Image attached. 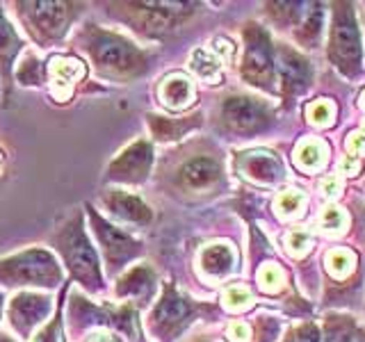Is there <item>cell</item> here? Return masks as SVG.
<instances>
[{
  "instance_id": "cell-1",
  "label": "cell",
  "mask_w": 365,
  "mask_h": 342,
  "mask_svg": "<svg viewBox=\"0 0 365 342\" xmlns=\"http://www.w3.org/2000/svg\"><path fill=\"white\" fill-rule=\"evenodd\" d=\"M76 41L94 64L96 73L108 80H133L148 68L146 53L117 32L85 26L78 32Z\"/></svg>"
},
{
  "instance_id": "cell-2",
  "label": "cell",
  "mask_w": 365,
  "mask_h": 342,
  "mask_svg": "<svg viewBox=\"0 0 365 342\" xmlns=\"http://www.w3.org/2000/svg\"><path fill=\"white\" fill-rule=\"evenodd\" d=\"M48 244L76 283H80L89 292H103L106 283H103L101 262L96 247L91 244L87 235L83 212H73L57 226L48 235Z\"/></svg>"
},
{
  "instance_id": "cell-3",
  "label": "cell",
  "mask_w": 365,
  "mask_h": 342,
  "mask_svg": "<svg viewBox=\"0 0 365 342\" xmlns=\"http://www.w3.org/2000/svg\"><path fill=\"white\" fill-rule=\"evenodd\" d=\"M64 283L62 262L51 249L28 247L0 258V288L55 290Z\"/></svg>"
},
{
  "instance_id": "cell-4",
  "label": "cell",
  "mask_w": 365,
  "mask_h": 342,
  "mask_svg": "<svg viewBox=\"0 0 365 342\" xmlns=\"http://www.w3.org/2000/svg\"><path fill=\"white\" fill-rule=\"evenodd\" d=\"M80 9H83L80 3H14L23 30L39 48L60 43L71 30Z\"/></svg>"
},
{
  "instance_id": "cell-5",
  "label": "cell",
  "mask_w": 365,
  "mask_h": 342,
  "mask_svg": "<svg viewBox=\"0 0 365 342\" xmlns=\"http://www.w3.org/2000/svg\"><path fill=\"white\" fill-rule=\"evenodd\" d=\"M87 214H89V224H91V233L96 235V242L103 251V258H106L108 271L114 274L121 267H125L133 258L142 254V244L137 239L121 231L119 226H114L112 222L103 219V217L87 205Z\"/></svg>"
},
{
  "instance_id": "cell-6",
  "label": "cell",
  "mask_w": 365,
  "mask_h": 342,
  "mask_svg": "<svg viewBox=\"0 0 365 342\" xmlns=\"http://www.w3.org/2000/svg\"><path fill=\"white\" fill-rule=\"evenodd\" d=\"M53 313V296L37 290L16 292L7 301V322L21 340H32L46 319Z\"/></svg>"
},
{
  "instance_id": "cell-7",
  "label": "cell",
  "mask_w": 365,
  "mask_h": 342,
  "mask_svg": "<svg viewBox=\"0 0 365 342\" xmlns=\"http://www.w3.org/2000/svg\"><path fill=\"white\" fill-rule=\"evenodd\" d=\"M331 60L345 73H351L361 60L359 30L354 23V11L349 5H338L334 11V28H331Z\"/></svg>"
},
{
  "instance_id": "cell-8",
  "label": "cell",
  "mask_w": 365,
  "mask_h": 342,
  "mask_svg": "<svg viewBox=\"0 0 365 342\" xmlns=\"http://www.w3.org/2000/svg\"><path fill=\"white\" fill-rule=\"evenodd\" d=\"M153 165V146L146 140H137L130 146H125L123 151L112 160L108 167V180L125 182V185H137L148 178V171Z\"/></svg>"
},
{
  "instance_id": "cell-9",
  "label": "cell",
  "mask_w": 365,
  "mask_h": 342,
  "mask_svg": "<svg viewBox=\"0 0 365 342\" xmlns=\"http://www.w3.org/2000/svg\"><path fill=\"white\" fill-rule=\"evenodd\" d=\"M242 76L249 85L265 87V89L272 87L274 80L272 46L267 34L256 26H251V30H247V57H245Z\"/></svg>"
},
{
  "instance_id": "cell-10",
  "label": "cell",
  "mask_w": 365,
  "mask_h": 342,
  "mask_svg": "<svg viewBox=\"0 0 365 342\" xmlns=\"http://www.w3.org/2000/svg\"><path fill=\"white\" fill-rule=\"evenodd\" d=\"M190 317H192L190 301L182 299L171 285H167V288L163 290V296H160L158 306L151 313V326L160 338H171L190 322Z\"/></svg>"
},
{
  "instance_id": "cell-11",
  "label": "cell",
  "mask_w": 365,
  "mask_h": 342,
  "mask_svg": "<svg viewBox=\"0 0 365 342\" xmlns=\"http://www.w3.org/2000/svg\"><path fill=\"white\" fill-rule=\"evenodd\" d=\"M85 62L73 55H53L46 62V80H48L51 96L57 103L71 100L73 89L85 78Z\"/></svg>"
},
{
  "instance_id": "cell-12",
  "label": "cell",
  "mask_w": 365,
  "mask_h": 342,
  "mask_svg": "<svg viewBox=\"0 0 365 342\" xmlns=\"http://www.w3.org/2000/svg\"><path fill=\"white\" fill-rule=\"evenodd\" d=\"M26 53V39L21 37L14 23L7 19L5 7L0 5V85L5 87V98L11 91V76H14V64L19 55Z\"/></svg>"
},
{
  "instance_id": "cell-13",
  "label": "cell",
  "mask_w": 365,
  "mask_h": 342,
  "mask_svg": "<svg viewBox=\"0 0 365 342\" xmlns=\"http://www.w3.org/2000/svg\"><path fill=\"white\" fill-rule=\"evenodd\" d=\"M103 208H106L114 219L123 222V224H133V226H146L151 224L153 212L151 208L135 194H128L123 190H108L103 192L101 197Z\"/></svg>"
},
{
  "instance_id": "cell-14",
  "label": "cell",
  "mask_w": 365,
  "mask_h": 342,
  "mask_svg": "<svg viewBox=\"0 0 365 342\" xmlns=\"http://www.w3.org/2000/svg\"><path fill=\"white\" fill-rule=\"evenodd\" d=\"M123 7L135 11V14H140L144 19L142 26L148 32L167 30L174 26L180 16H185L190 11V5L185 3H135V5H123Z\"/></svg>"
},
{
  "instance_id": "cell-15",
  "label": "cell",
  "mask_w": 365,
  "mask_h": 342,
  "mask_svg": "<svg viewBox=\"0 0 365 342\" xmlns=\"http://www.w3.org/2000/svg\"><path fill=\"white\" fill-rule=\"evenodd\" d=\"M224 119L237 133H254L262 125L265 108L254 98H228L224 103Z\"/></svg>"
},
{
  "instance_id": "cell-16",
  "label": "cell",
  "mask_w": 365,
  "mask_h": 342,
  "mask_svg": "<svg viewBox=\"0 0 365 342\" xmlns=\"http://www.w3.org/2000/svg\"><path fill=\"white\" fill-rule=\"evenodd\" d=\"M240 167H242L247 178L262 182V185H269V182L279 180L283 176L281 160L274 153H267V151H249V153H245L242 157H240Z\"/></svg>"
},
{
  "instance_id": "cell-17",
  "label": "cell",
  "mask_w": 365,
  "mask_h": 342,
  "mask_svg": "<svg viewBox=\"0 0 365 342\" xmlns=\"http://www.w3.org/2000/svg\"><path fill=\"white\" fill-rule=\"evenodd\" d=\"M155 285V274L148 265H137L133 269H128L123 276L117 281V288H114V294L119 299H137L144 301L151 296Z\"/></svg>"
},
{
  "instance_id": "cell-18",
  "label": "cell",
  "mask_w": 365,
  "mask_h": 342,
  "mask_svg": "<svg viewBox=\"0 0 365 342\" xmlns=\"http://www.w3.org/2000/svg\"><path fill=\"white\" fill-rule=\"evenodd\" d=\"M279 71H281V80H283V89L288 91V94L302 91L308 85V78H311L308 62L302 55L290 51L288 46H281L279 48Z\"/></svg>"
},
{
  "instance_id": "cell-19",
  "label": "cell",
  "mask_w": 365,
  "mask_h": 342,
  "mask_svg": "<svg viewBox=\"0 0 365 342\" xmlns=\"http://www.w3.org/2000/svg\"><path fill=\"white\" fill-rule=\"evenodd\" d=\"M158 96L163 100V105H167L169 110H185L194 103L197 91H194L192 80L185 73H169L160 83Z\"/></svg>"
},
{
  "instance_id": "cell-20",
  "label": "cell",
  "mask_w": 365,
  "mask_h": 342,
  "mask_svg": "<svg viewBox=\"0 0 365 342\" xmlns=\"http://www.w3.org/2000/svg\"><path fill=\"white\" fill-rule=\"evenodd\" d=\"M220 178V165L210 157H194L180 169L182 185L190 190H205Z\"/></svg>"
},
{
  "instance_id": "cell-21",
  "label": "cell",
  "mask_w": 365,
  "mask_h": 342,
  "mask_svg": "<svg viewBox=\"0 0 365 342\" xmlns=\"http://www.w3.org/2000/svg\"><path fill=\"white\" fill-rule=\"evenodd\" d=\"M201 265L205 271L212 274V276H224V274H228L233 269L235 254L228 244H210V247L203 249Z\"/></svg>"
},
{
  "instance_id": "cell-22",
  "label": "cell",
  "mask_w": 365,
  "mask_h": 342,
  "mask_svg": "<svg viewBox=\"0 0 365 342\" xmlns=\"http://www.w3.org/2000/svg\"><path fill=\"white\" fill-rule=\"evenodd\" d=\"M14 78L21 87H41L46 80V64L39 60V55L34 51H26L19 60Z\"/></svg>"
},
{
  "instance_id": "cell-23",
  "label": "cell",
  "mask_w": 365,
  "mask_h": 342,
  "mask_svg": "<svg viewBox=\"0 0 365 342\" xmlns=\"http://www.w3.org/2000/svg\"><path fill=\"white\" fill-rule=\"evenodd\" d=\"M190 66L201 80H205V83H210V85L220 83V80H222V62L217 60L215 55H210L208 51H203V48L194 51Z\"/></svg>"
},
{
  "instance_id": "cell-24",
  "label": "cell",
  "mask_w": 365,
  "mask_h": 342,
  "mask_svg": "<svg viewBox=\"0 0 365 342\" xmlns=\"http://www.w3.org/2000/svg\"><path fill=\"white\" fill-rule=\"evenodd\" d=\"M324 144L322 142H317V140H308L299 146V151H297L294 160L299 162L304 169L308 171H313L317 169L319 165H322V160H324Z\"/></svg>"
},
{
  "instance_id": "cell-25",
  "label": "cell",
  "mask_w": 365,
  "mask_h": 342,
  "mask_svg": "<svg viewBox=\"0 0 365 342\" xmlns=\"http://www.w3.org/2000/svg\"><path fill=\"white\" fill-rule=\"evenodd\" d=\"M32 342H64V324H62V304L55 306V315L37 331Z\"/></svg>"
},
{
  "instance_id": "cell-26",
  "label": "cell",
  "mask_w": 365,
  "mask_h": 342,
  "mask_svg": "<svg viewBox=\"0 0 365 342\" xmlns=\"http://www.w3.org/2000/svg\"><path fill=\"white\" fill-rule=\"evenodd\" d=\"M327 267L334 276H347L354 267V256L345 249H336V251H329L327 254Z\"/></svg>"
},
{
  "instance_id": "cell-27",
  "label": "cell",
  "mask_w": 365,
  "mask_h": 342,
  "mask_svg": "<svg viewBox=\"0 0 365 342\" xmlns=\"http://www.w3.org/2000/svg\"><path fill=\"white\" fill-rule=\"evenodd\" d=\"M334 105H331L329 100H315V103H308L306 105V119L313 121L315 125H327L334 119Z\"/></svg>"
},
{
  "instance_id": "cell-28",
  "label": "cell",
  "mask_w": 365,
  "mask_h": 342,
  "mask_svg": "<svg viewBox=\"0 0 365 342\" xmlns=\"http://www.w3.org/2000/svg\"><path fill=\"white\" fill-rule=\"evenodd\" d=\"M251 292L242 285H231L226 292H224V304L226 308H231V311H245V308L251 306Z\"/></svg>"
},
{
  "instance_id": "cell-29",
  "label": "cell",
  "mask_w": 365,
  "mask_h": 342,
  "mask_svg": "<svg viewBox=\"0 0 365 342\" xmlns=\"http://www.w3.org/2000/svg\"><path fill=\"white\" fill-rule=\"evenodd\" d=\"M304 203H306V199H304V194H302V192H297V190H288V192H283L281 197L277 199V208L281 210V214L290 217V214L302 212Z\"/></svg>"
},
{
  "instance_id": "cell-30",
  "label": "cell",
  "mask_w": 365,
  "mask_h": 342,
  "mask_svg": "<svg viewBox=\"0 0 365 342\" xmlns=\"http://www.w3.org/2000/svg\"><path fill=\"white\" fill-rule=\"evenodd\" d=\"M285 247L292 256H304L308 249H311V233L308 231H302V228H294V231L285 237Z\"/></svg>"
},
{
  "instance_id": "cell-31",
  "label": "cell",
  "mask_w": 365,
  "mask_h": 342,
  "mask_svg": "<svg viewBox=\"0 0 365 342\" xmlns=\"http://www.w3.org/2000/svg\"><path fill=\"white\" fill-rule=\"evenodd\" d=\"M258 281H260V288L265 292H277L281 288L283 274L277 265H265L258 274Z\"/></svg>"
},
{
  "instance_id": "cell-32",
  "label": "cell",
  "mask_w": 365,
  "mask_h": 342,
  "mask_svg": "<svg viewBox=\"0 0 365 342\" xmlns=\"http://www.w3.org/2000/svg\"><path fill=\"white\" fill-rule=\"evenodd\" d=\"M319 224H322L324 231H340V228L345 226V214H342V210L336 208V205H329V208H324Z\"/></svg>"
},
{
  "instance_id": "cell-33",
  "label": "cell",
  "mask_w": 365,
  "mask_h": 342,
  "mask_svg": "<svg viewBox=\"0 0 365 342\" xmlns=\"http://www.w3.org/2000/svg\"><path fill=\"white\" fill-rule=\"evenodd\" d=\"M212 46H215L217 60H220V62H231V60H233L235 46H233L231 41H228V39H224V37H217V39L212 41Z\"/></svg>"
},
{
  "instance_id": "cell-34",
  "label": "cell",
  "mask_w": 365,
  "mask_h": 342,
  "mask_svg": "<svg viewBox=\"0 0 365 342\" xmlns=\"http://www.w3.org/2000/svg\"><path fill=\"white\" fill-rule=\"evenodd\" d=\"M340 190H342V182L338 176H327L322 182H319V192L324 194V197L334 199V197H340Z\"/></svg>"
},
{
  "instance_id": "cell-35",
  "label": "cell",
  "mask_w": 365,
  "mask_h": 342,
  "mask_svg": "<svg viewBox=\"0 0 365 342\" xmlns=\"http://www.w3.org/2000/svg\"><path fill=\"white\" fill-rule=\"evenodd\" d=\"M228 338L231 342H249V326L245 322H233L228 326Z\"/></svg>"
},
{
  "instance_id": "cell-36",
  "label": "cell",
  "mask_w": 365,
  "mask_h": 342,
  "mask_svg": "<svg viewBox=\"0 0 365 342\" xmlns=\"http://www.w3.org/2000/svg\"><path fill=\"white\" fill-rule=\"evenodd\" d=\"M347 148L351 155H365V133H351L347 140Z\"/></svg>"
},
{
  "instance_id": "cell-37",
  "label": "cell",
  "mask_w": 365,
  "mask_h": 342,
  "mask_svg": "<svg viewBox=\"0 0 365 342\" xmlns=\"http://www.w3.org/2000/svg\"><path fill=\"white\" fill-rule=\"evenodd\" d=\"M338 171H340V174H345V176H356L359 171H361V162H359L356 157L347 155V157H342V160H340Z\"/></svg>"
},
{
  "instance_id": "cell-38",
  "label": "cell",
  "mask_w": 365,
  "mask_h": 342,
  "mask_svg": "<svg viewBox=\"0 0 365 342\" xmlns=\"http://www.w3.org/2000/svg\"><path fill=\"white\" fill-rule=\"evenodd\" d=\"M290 342H317V331L313 326H304L299 331H294Z\"/></svg>"
},
{
  "instance_id": "cell-39",
  "label": "cell",
  "mask_w": 365,
  "mask_h": 342,
  "mask_svg": "<svg viewBox=\"0 0 365 342\" xmlns=\"http://www.w3.org/2000/svg\"><path fill=\"white\" fill-rule=\"evenodd\" d=\"M329 342H356V340L351 338V333H349V331L340 328V331H334V333L329 336Z\"/></svg>"
},
{
  "instance_id": "cell-40",
  "label": "cell",
  "mask_w": 365,
  "mask_h": 342,
  "mask_svg": "<svg viewBox=\"0 0 365 342\" xmlns=\"http://www.w3.org/2000/svg\"><path fill=\"white\" fill-rule=\"evenodd\" d=\"M89 342H119L114 336H108V333H98V336H94Z\"/></svg>"
},
{
  "instance_id": "cell-41",
  "label": "cell",
  "mask_w": 365,
  "mask_h": 342,
  "mask_svg": "<svg viewBox=\"0 0 365 342\" xmlns=\"http://www.w3.org/2000/svg\"><path fill=\"white\" fill-rule=\"evenodd\" d=\"M5 308H7V299H5V292L0 290V322H3V313H5Z\"/></svg>"
},
{
  "instance_id": "cell-42",
  "label": "cell",
  "mask_w": 365,
  "mask_h": 342,
  "mask_svg": "<svg viewBox=\"0 0 365 342\" xmlns=\"http://www.w3.org/2000/svg\"><path fill=\"white\" fill-rule=\"evenodd\" d=\"M0 342H16V340L11 338L9 333H0Z\"/></svg>"
},
{
  "instance_id": "cell-43",
  "label": "cell",
  "mask_w": 365,
  "mask_h": 342,
  "mask_svg": "<svg viewBox=\"0 0 365 342\" xmlns=\"http://www.w3.org/2000/svg\"><path fill=\"white\" fill-rule=\"evenodd\" d=\"M361 105L365 108V91H363V94H361Z\"/></svg>"
},
{
  "instance_id": "cell-44",
  "label": "cell",
  "mask_w": 365,
  "mask_h": 342,
  "mask_svg": "<svg viewBox=\"0 0 365 342\" xmlns=\"http://www.w3.org/2000/svg\"><path fill=\"white\" fill-rule=\"evenodd\" d=\"M0 98H3V85H0Z\"/></svg>"
}]
</instances>
